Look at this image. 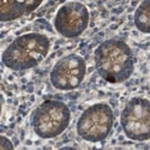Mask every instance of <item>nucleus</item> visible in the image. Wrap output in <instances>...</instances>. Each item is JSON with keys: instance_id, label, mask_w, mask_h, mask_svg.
I'll return each instance as SVG.
<instances>
[{"instance_id": "f257e3e1", "label": "nucleus", "mask_w": 150, "mask_h": 150, "mask_svg": "<svg viewBox=\"0 0 150 150\" xmlns=\"http://www.w3.org/2000/svg\"><path fill=\"white\" fill-rule=\"evenodd\" d=\"M94 60L100 77L112 84L126 82L134 70L132 49L119 39H109L100 43L95 49Z\"/></svg>"}, {"instance_id": "f03ea898", "label": "nucleus", "mask_w": 150, "mask_h": 150, "mask_svg": "<svg viewBox=\"0 0 150 150\" xmlns=\"http://www.w3.org/2000/svg\"><path fill=\"white\" fill-rule=\"evenodd\" d=\"M51 41L40 33H28L12 41L3 52V64L12 71H25L37 66L45 60Z\"/></svg>"}, {"instance_id": "7ed1b4c3", "label": "nucleus", "mask_w": 150, "mask_h": 150, "mask_svg": "<svg viewBox=\"0 0 150 150\" xmlns=\"http://www.w3.org/2000/svg\"><path fill=\"white\" fill-rule=\"evenodd\" d=\"M71 110L59 100H46L37 106L30 117V124L36 136L51 139L60 136L70 125Z\"/></svg>"}, {"instance_id": "20e7f679", "label": "nucleus", "mask_w": 150, "mask_h": 150, "mask_svg": "<svg viewBox=\"0 0 150 150\" xmlns=\"http://www.w3.org/2000/svg\"><path fill=\"white\" fill-rule=\"evenodd\" d=\"M114 125V113L107 103L98 102L86 108L78 118L76 130L82 139L98 143L110 134Z\"/></svg>"}, {"instance_id": "39448f33", "label": "nucleus", "mask_w": 150, "mask_h": 150, "mask_svg": "<svg viewBox=\"0 0 150 150\" xmlns=\"http://www.w3.org/2000/svg\"><path fill=\"white\" fill-rule=\"evenodd\" d=\"M122 132L134 142L148 141L150 136V102L145 97L134 96L124 106L120 114Z\"/></svg>"}, {"instance_id": "423d86ee", "label": "nucleus", "mask_w": 150, "mask_h": 150, "mask_svg": "<svg viewBox=\"0 0 150 150\" xmlns=\"http://www.w3.org/2000/svg\"><path fill=\"white\" fill-rule=\"evenodd\" d=\"M86 73V62L78 54H67L60 58L53 66L49 79L58 90L70 91L77 89L83 83Z\"/></svg>"}, {"instance_id": "0eeeda50", "label": "nucleus", "mask_w": 150, "mask_h": 150, "mask_svg": "<svg viewBox=\"0 0 150 150\" xmlns=\"http://www.w3.org/2000/svg\"><path fill=\"white\" fill-rule=\"evenodd\" d=\"M90 13L84 4L69 1L59 7L54 17V28L61 36L73 39L81 36L89 25Z\"/></svg>"}, {"instance_id": "6e6552de", "label": "nucleus", "mask_w": 150, "mask_h": 150, "mask_svg": "<svg viewBox=\"0 0 150 150\" xmlns=\"http://www.w3.org/2000/svg\"><path fill=\"white\" fill-rule=\"evenodd\" d=\"M42 0H0V22H10L36 10Z\"/></svg>"}, {"instance_id": "1a4fd4ad", "label": "nucleus", "mask_w": 150, "mask_h": 150, "mask_svg": "<svg viewBox=\"0 0 150 150\" xmlns=\"http://www.w3.org/2000/svg\"><path fill=\"white\" fill-rule=\"evenodd\" d=\"M133 22L136 28L143 34L150 33V0H143L141 5L137 7Z\"/></svg>"}, {"instance_id": "9d476101", "label": "nucleus", "mask_w": 150, "mask_h": 150, "mask_svg": "<svg viewBox=\"0 0 150 150\" xmlns=\"http://www.w3.org/2000/svg\"><path fill=\"white\" fill-rule=\"evenodd\" d=\"M15 145L7 137L5 136H0V149H13Z\"/></svg>"}, {"instance_id": "9b49d317", "label": "nucleus", "mask_w": 150, "mask_h": 150, "mask_svg": "<svg viewBox=\"0 0 150 150\" xmlns=\"http://www.w3.org/2000/svg\"><path fill=\"white\" fill-rule=\"evenodd\" d=\"M1 109H3V103H1V100H0V114H1Z\"/></svg>"}, {"instance_id": "f8f14e48", "label": "nucleus", "mask_w": 150, "mask_h": 150, "mask_svg": "<svg viewBox=\"0 0 150 150\" xmlns=\"http://www.w3.org/2000/svg\"><path fill=\"white\" fill-rule=\"evenodd\" d=\"M115 1H121V0H115Z\"/></svg>"}]
</instances>
